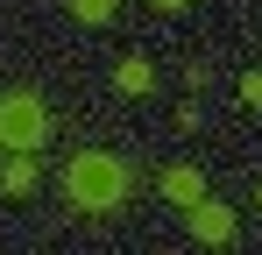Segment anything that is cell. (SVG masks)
Segmentation results:
<instances>
[{
    "mask_svg": "<svg viewBox=\"0 0 262 255\" xmlns=\"http://www.w3.org/2000/svg\"><path fill=\"white\" fill-rule=\"evenodd\" d=\"M114 7H121V0H71V14H78L85 29H99V22H114Z\"/></svg>",
    "mask_w": 262,
    "mask_h": 255,
    "instance_id": "52a82bcc",
    "label": "cell"
},
{
    "mask_svg": "<svg viewBox=\"0 0 262 255\" xmlns=\"http://www.w3.org/2000/svg\"><path fill=\"white\" fill-rule=\"evenodd\" d=\"M241 99H248V107H262V71H248V78H241Z\"/></svg>",
    "mask_w": 262,
    "mask_h": 255,
    "instance_id": "ba28073f",
    "label": "cell"
},
{
    "mask_svg": "<svg viewBox=\"0 0 262 255\" xmlns=\"http://www.w3.org/2000/svg\"><path fill=\"white\" fill-rule=\"evenodd\" d=\"M156 7H184V0H156Z\"/></svg>",
    "mask_w": 262,
    "mask_h": 255,
    "instance_id": "9c48e42d",
    "label": "cell"
},
{
    "mask_svg": "<svg viewBox=\"0 0 262 255\" xmlns=\"http://www.w3.org/2000/svg\"><path fill=\"white\" fill-rule=\"evenodd\" d=\"M114 85H121V92H149V85H156V71H149V64H142V57H121V71H114Z\"/></svg>",
    "mask_w": 262,
    "mask_h": 255,
    "instance_id": "8992f818",
    "label": "cell"
},
{
    "mask_svg": "<svg viewBox=\"0 0 262 255\" xmlns=\"http://www.w3.org/2000/svg\"><path fill=\"white\" fill-rule=\"evenodd\" d=\"M191 241L227 248V241H234V213L220 206V199H191Z\"/></svg>",
    "mask_w": 262,
    "mask_h": 255,
    "instance_id": "3957f363",
    "label": "cell"
},
{
    "mask_svg": "<svg viewBox=\"0 0 262 255\" xmlns=\"http://www.w3.org/2000/svg\"><path fill=\"white\" fill-rule=\"evenodd\" d=\"M50 142V107L36 92H7L0 99V149H21V156H36Z\"/></svg>",
    "mask_w": 262,
    "mask_h": 255,
    "instance_id": "7a4b0ae2",
    "label": "cell"
},
{
    "mask_svg": "<svg viewBox=\"0 0 262 255\" xmlns=\"http://www.w3.org/2000/svg\"><path fill=\"white\" fill-rule=\"evenodd\" d=\"M128 192H135V170L121 163V156H106V149H78V156L64 163V199L78 213H114Z\"/></svg>",
    "mask_w": 262,
    "mask_h": 255,
    "instance_id": "6da1fadb",
    "label": "cell"
},
{
    "mask_svg": "<svg viewBox=\"0 0 262 255\" xmlns=\"http://www.w3.org/2000/svg\"><path fill=\"white\" fill-rule=\"evenodd\" d=\"M163 199H177V206H191V199H206V177L191 163H177V170H163Z\"/></svg>",
    "mask_w": 262,
    "mask_h": 255,
    "instance_id": "277c9868",
    "label": "cell"
},
{
    "mask_svg": "<svg viewBox=\"0 0 262 255\" xmlns=\"http://www.w3.org/2000/svg\"><path fill=\"white\" fill-rule=\"evenodd\" d=\"M29 184H36V163H29V156L14 149V163H0V192H7V199H21Z\"/></svg>",
    "mask_w": 262,
    "mask_h": 255,
    "instance_id": "5b68a950",
    "label": "cell"
},
{
    "mask_svg": "<svg viewBox=\"0 0 262 255\" xmlns=\"http://www.w3.org/2000/svg\"><path fill=\"white\" fill-rule=\"evenodd\" d=\"M255 206H262V192H255Z\"/></svg>",
    "mask_w": 262,
    "mask_h": 255,
    "instance_id": "30bf717a",
    "label": "cell"
}]
</instances>
